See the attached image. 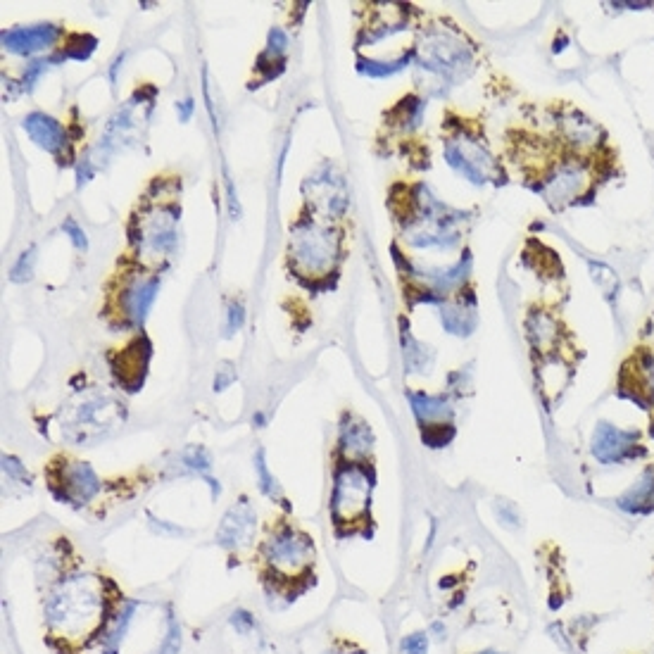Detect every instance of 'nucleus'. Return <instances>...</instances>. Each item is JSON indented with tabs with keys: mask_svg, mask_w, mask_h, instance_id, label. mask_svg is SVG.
Returning a JSON list of instances; mask_svg holds the SVG:
<instances>
[{
	"mask_svg": "<svg viewBox=\"0 0 654 654\" xmlns=\"http://www.w3.org/2000/svg\"><path fill=\"white\" fill-rule=\"evenodd\" d=\"M421 112H424V103H421L419 98L407 96L395 105L388 119H391V124H395V127L400 129H414L421 122Z\"/></svg>",
	"mask_w": 654,
	"mask_h": 654,
	"instance_id": "nucleus-20",
	"label": "nucleus"
},
{
	"mask_svg": "<svg viewBox=\"0 0 654 654\" xmlns=\"http://www.w3.org/2000/svg\"><path fill=\"white\" fill-rule=\"evenodd\" d=\"M31 264H34V250H27V253L20 257V262L15 264V269H12V281H17V284L27 281L31 276Z\"/></svg>",
	"mask_w": 654,
	"mask_h": 654,
	"instance_id": "nucleus-27",
	"label": "nucleus"
},
{
	"mask_svg": "<svg viewBox=\"0 0 654 654\" xmlns=\"http://www.w3.org/2000/svg\"><path fill=\"white\" fill-rule=\"evenodd\" d=\"M231 626H236L241 633H250V631H253L255 621H253V616H250L248 612L238 609V612L231 614Z\"/></svg>",
	"mask_w": 654,
	"mask_h": 654,
	"instance_id": "nucleus-32",
	"label": "nucleus"
},
{
	"mask_svg": "<svg viewBox=\"0 0 654 654\" xmlns=\"http://www.w3.org/2000/svg\"><path fill=\"white\" fill-rule=\"evenodd\" d=\"M181 647V628L176 621H169V633H167V640H165V647H162L157 654H176Z\"/></svg>",
	"mask_w": 654,
	"mask_h": 654,
	"instance_id": "nucleus-28",
	"label": "nucleus"
},
{
	"mask_svg": "<svg viewBox=\"0 0 654 654\" xmlns=\"http://www.w3.org/2000/svg\"><path fill=\"white\" fill-rule=\"evenodd\" d=\"M412 410L417 414L421 429H438V426H450L452 407L443 395H426V393H410Z\"/></svg>",
	"mask_w": 654,
	"mask_h": 654,
	"instance_id": "nucleus-13",
	"label": "nucleus"
},
{
	"mask_svg": "<svg viewBox=\"0 0 654 654\" xmlns=\"http://www.w3.org/2000/svg\"><path fill=\"white\" fill-rule=\"evenodd\" d=\"M176 110H179L181 119H184V122H186V119L191 117V110H193V100H184V103H179V105H176Z\"/></svg>",
	"mask_w": 654,
	"mask_h": 654,
	"instance_id": "nucleus-35",
	"label": "nucleus"
},
{
	"mask_svg": "<svg viewBox=\"0 0 654 654\" xmlns=\"http://www.w3.org/2000/svg\"><path fill=\"white\" fill-rule=\"evenodd\" d=\"M103 609L98 583L91 576L69 578L46 602V619L53 631L88 626Z\"/></svg>",
	"mask_w": 654,
	"mask_h": 654,
	"instance_id": "nucleus-1",
	"label": "nucleus"
},
{
	"mask_svg": "<svg viewBox=\"0 0 654 654\" xmlns=\"http://www.w3.org/2000/svg\"><path fill=\"white\" fill-rule=\"evenodd\" d=\"M443 324L450 333H457V336H469L471 329L476 326V307L474 303L464 305H448L443 307Z\"/></svg>",
	"mask_w": 654,
	"mask_h": 654,
	"instance_id": "nucleus-19",
	"label": "nucleus"
},
{
	"mask_svg": "<svg viewBox=\"0 0 654 654\" xmlns=\"http://www.w3.org/2000/svg\"><path fill=\"white\" fill-rule=\"evenodd\" d=\"M62 493L58 498L62 502H72V505H81L88 502L100 490V481L96 471L88 467L86 462H72L60 471Z\"/></svg>",
	"mask_w": 654,
	"mask_h": 654,
	"instance_id": "nucleus-9",
	"label": "nucleus"
},
{
	"mask_svg": "<svg viewBox=\"0 0 654 654\" xmlns=\"http://www.w3.org/2000/svg\"><path fill=\"white\" fill-rule=\"evenodd\" d=\"M371 443H374V436H371L369 426L364 421H345L341 426V450L350 452L352 457L367 455L371 450Z\"/></svg>",
	"mask_w": 654,
	"mask_h": 654,
	"instance_id": "nucleus-17",
	"label": "nucleus"
},
{
	"mask_svg": "<svg viewBox=\"0 0 654 654\" xmlns=\"http://www.w3.org/2000/svg\"><path fill=\"white\" fill-rule=\"evenodd\" d=\"M410 62V55H402V58L393 62H376V60H360V72L369 74V77H388V74L400 72L402 67Z\"/></svg>",
	"mask_w": 654,
	"mask_h": 654,
	"instance_id": "nucleus-22",
	"label": "nucleus"
},
{
	"mask_svg": "<svg viewBox=\"0 0 654 654\" xmlns=\"http://www.w3.org/2000/svg\"><path fill=\"white\" fill-rule=\"evenodd\" d=\"M48 65H50L48 60H36V62H31V65L27 67V72H24V86H27V88L34 86V81L39 79L43 72H46Z\"/></svg>",
	"mask_w": 654,
	"mask_h": 654,
	"instance_id": "nucleus-30",
	"label": "nucleus"
},
{
	"mask_svg": "<svg viewBox=\"0 0 654 654\" xmlns=\"http://www.w3.org/2000/svg\"><path fill=\"white\" fill-rule=\"evenodd\" d=\"M3 469H5V474H10L12 479H20V481H31V476H29V471L22 467L20 462H17L15 457H5L3 459Z\"/></svg>",
	"mask_w": 654,
	"mask_h": 654,
	"instance_id": "nucleus-29",
	"label": "nucleus"
},
{
	"mask_svg": "<svg viewBox=\"0 0 654 654\" xmlns=\"http://www.w3.org/2000/svg\"><path fill=\"white\" fill-rule=\"evenodd\" d=\"M60 29L53 27V24H39V27H27V29H10L3 34V46L12 50V53L20 55H31L36 50H43L53 46L55 39H58Z\"/></svg>",
	"mask_w": 654,
	"mask_h": 654,
	"instance_id": "nucleus-12",
	"label": "nucleus"
},
{
	"mask_svg": "<svg viewBox=\"0 0 654 654\" xmlns=\"http://www.w3.org/2000/svg\"><path fill=\"white\" fill-rule=\"evenodd\" d=\"M96 46H98V41L93 39V36H88V34H74L72 41L67 43L62 53H65V58L86 60L88 55H91L93 50H96Z\"/></svg>",
	"mask_w": 654,
	"mask_h": 654,
	"instance_id": "nucleus-24",
	"label": "nucleus"
},
{
	"mask_svg": "<svg viewBox=\"0 0 654 654\" xmlns=\"http://www.w3.org/2000/svg\"><path fill=\"white\" fill-rule=\"evenodd\" d=\"M371 488H374V471L364 467V464L352 462L336 471L331 514L338 526L360 524L367 517L371 505Z\"/></svg>",
	"mask_w": 654,
	"mask_h": 654,
	"instance_id": "nucleus-2",
	"label": "nucleus"
},
{
	"mask_svg": "<svg viewBox=\"0 0 654 654\" xmlns=\"http://www.w3.org/2000/svg\"><path fill=\"white\" fill-rule=\"evenodd\" d=\"M590 452L600 464H626L645 457L647 448L640 440L638 431H626L619 426L600 421L590 440Z\"/></svg>",
	"mask_w": 654,
	"mask_h": 654,
	"instance_id": "nucleus-6",
	"label": "nucleus"
},
{
	"mask_svg": "<svg viewBox=\"0 0 654 654\" xmlns=\"http://www.w3.org/2000/svg\"><path fill=\"white\" fill-rule=\"evenodd\" d=\"M445 160L452 169L467 176L474 184H486L490 179H498L500 167L495 157L488 153L479 138L455 136L445 143ZM500 181V179H498Z\"/></svg>",
	"mask_w": 654,
	"mask_h": 654,
	"instance_id": "nucleus-5",
	"label": "nucleus"
},
{
	"mask_svg": "<svg viewBox=\"0 0 654 654\" xmlns=\"http://www.w3.org/2000/svg\"><path fill=\"white\" fill-rule=\"evenodd\" d=\"M329 654H364L362 650H355V652H350V650H333Z\"/></svg>",
	"mask_w": 654,
	"mask_h": 654,
	"instance_id": "nucleus-36",
	"label": "nucleus"
},
{
	"mask_svg": "<svg viewBox=\"0 0 654 654\" xmlns=\"http://www.w3.org/2000/svg\"><path fill=\"white\" fill-rule=\"evenodd\" d=\"M255 533V512L248 502H241V505L231 507L229 514H226L222 526L217 531V543L229 547H234L248 543Z\"/></svg>",
	"mask_w": 654,
	"mask_h": 654,
	"instance_id": "nucleus-11",
	"label": "nucleus"
},
{
	"mask_svg": "<svg viewBox=\"0 0 654 654\" xmlns=\"http://www.w3.org/2000/svg\"><path fill=\"white\" fill-rule=\"evenodd\" d=\"M581 186H583V174L578 167H571V165H564L559 172L552 176L550 184H547V196L550 200H571L574 196L581 193Z\"/></svg>",
	"mask_w": 654,
	"mask_h": 654,
	"instance_id": "nucleus-16",
	"label": "nucleus"
},
{
	"mask_svg": "<svg viewBox=\"0 0 654 654\" xmlns=\"http://www.w3.org/2000/svg\"><path fill=\"white\" fill-rule=\"evenodd\" d=\"M184 464L196 471H207L212 467V459H210V455H207L205 448H200V445H191V448L184 450Z\"/></svg>",
	"mask_w": 654,
	"mask_h": 654,
	"instance_id": "nucleus-25",
	"label": "nucleus"
},
{
	"mask_svg": "<svg viewBox=\"0 0 654 654\" xmlns=\"http://www.w3.org/2000/svg\"><path fill=\"white\" fill-rule=\"evenodd\" d=\"M338 253V241L331 231L314 224L295 226L291 238V260L298 272L307 276H322L333 264Z\"/></svg>",
	"mask_w": 654,
	"mask_h": 654,
	"instance_id": "nucleus-4",
	"label": "nucleus"
},
{
	"mask_svg": "<svg viewBox=\"0 0 654 654\" xmlns=\"http://www.w3.org/2000/svg\"><path fill=\"white\" fill-rule=\"evenodd\" d=\"M257 476H260V490L264 495H267V498H272V500H279L281 505H286V500H284V495H281V490L279 486H276V479L272 474H269V469H267V464H264V452L260 450L257 452Z\"/></svg>",
	"mask_w": 654,
	"mask_h": 654,
	"instance_id": "nucleus-23",
	"label": "nucleus"
},
{
	"mask_svg": "<svg viewBox=\"0 0 654 654\" xmlns=\"http://www.w3.org/2000/svg\"><path fill=\"white\" fill-rule=\"evenodd\" d=\"M155 291H157V279L141 281V284L131 286L127 295H124V310H127L124 314H129L131 319L141 322V319L146 317L150 303H153Z\"/></svg>",
	"mask_w": 654,
	"mask_h": 654,
	"instance_id": "nucleus-18",
	"label": "nucleus"
},
{
	"mask_svg": "<svg viewBox=\"0 0 654 654\" xmlns=\"http://www.w3.org/2000/svg\"><path fill=\"white\" fill-rule=\"evenodd\" d=\"M24 129H27V134L34 138L41 148H46L48 153H58V150L65 146V129L60 127V122L43 115V112H31V115L24 119Z\"/></svg>",
	"mask_w": 654,
	"mask_h": 654,
	"instance_id": "nucleus-15",
	"label": "nucleus"
},
{
	"mask_svg": "<svg viewBox=\"0 0 654 654\" xmlns=\"http://www.w3.org/2000/svg\"><path fill=\"white\" fill-rule=\"evenodd\" d=\"M481 654H483V652H481ZM486 654H490V652H486Z\"/></svg>",
	"mask_w": 654,
	"mask_h": 654,
	"instance_id": "nucleus-37",
	"label": "nucleus"
},
{
	"mask_svg": "<svg viewBox=\"0 0 654 654\" xmlns=\"http://www.w3.org/2000/svg\"><path fill=\"white\" fill-rule=\"evenodd\" d=\"M400 654H429V635L412 633L402 640Z\"/></svg>",
	"mask_w": 654,
	"mask_h": 654,
	"instance_id": "nucleus-26",
	"label": "nucleus"
},
{
	"mask_svg": "<svg viewBox=\"0 0 654 654\" xmlns=\"http://www.w3.org/2000/svg\"><path fill=\"white\" fill-rule=\"evenodd\" d=\"M236 381V371L229 367V364H224L222 369L217 371V379H215V388L217 391H224L226 386H231V383Z\"/></svg>",
	"mask_w": 654,
	"mask_h": 654,
	"instance_id": "nucleus-33",
	"label": "nucleus"
},
{
	"mask_svg": "<svg viewBox=\"0 0 654 654\" xmlns=\"http://www.w3.org/2000/svg\"><path fill=\"white\" fill-rule=\"evenodd\" d=\"M176 217L174 212H155L146 219V224L138 231V253L146 250L148 257H162L174 245L176 238Z\"/></svg>",
	"mask_w": 654,
	"mask_h": 654,
	"instance_id": "nucleus-8",
	"label": "nucleus"
},
{
	"mask_svg": "<svg viewBox=\"0 0 654 654\" xmlns=\"http://www.w3.org/2000/svg\"><path fill=\"white\" fill-rule=\"evenodd\" d=\"M243 317H245L243 305H238V303L231 305V310H229V329L231 331L241 329V326H243Z\"/></svg>",
	"mask_w": 654,
	"mask_h": 654,
	"instance_id": "nucleus-34",
	"label": "nucleus"
},
{
	"mask_svg": "<svg viewBox=\"0 0 654 654\" xmlns=\"http://www.w3.org/2000/svg\"><path fill=\"white\" fill-rule=\"evenodd\" d=\"M419 62L443 77H462L471 67V48L455 29L433 27L424 34L419 46Z\"/></svg>",
	"mask_w": 654,
	"mask_h": 654,
	"instance_id": "nucleus-3",
	"label": "nucleus"
},
{
	"mask_svg": "<svg viewBox=\"0 0 654 654\" xmlns=\"http://www.w3.org/2000/svg\"><path fill=\"white\" fill-rule=\"evenodd\" d=\"M264 555H267V562L272 564V569L281 571V574H298L310 567L314 547L312 540L303 536V533L293 531V528H284V531L276 533L274 538L267 540L264 545Z\"/></svg>",
	"mask_w": 654,
	"mask_h": 654,
	"instance_id": "nucleus-7",
	"label": "nucleus"
},
{
	"mask_svg": "<svg viewBox=\"0 0 654 654\" xmlns=\"http://www.w3.org/2000/svg\"><path fill=\"white\" fill-rule=\"evenodd\" d=\"M402 345H405V364L410 371H424L431 364V352L426 345L414 341L410 329L402 331Z\"/></svg>",
	"mask_w": 654,
	"mask_h": 654,
	"instance_id": "nucleus-21",
	"label": "nucleus"
},
{
	"mask_svg": "<svg viewBox=\"0 0 654 654\" xmlns=\"http://www.w3.org/2000/svg\"><path fill=\"white\" fill-rule=\"evenodd\" d=\"M62 229L67 231L69 238H72V243L77 245L79 250H84V248H86V234H84V231L79 229V224L74 222V219H65V224H62Z\"/></svg>",
	"mask_w": 654,
	"mask_h": 654,
	"instance_id": "nucleus-31",
	"label": "nucleus"
},
{
	"mask_svg": "<svg viewBox=\"0 0 654 654\" xmlns=\"http://www.w3.org/2000/svg\"><path fill=\"white\" fill-rule=\"evenodd\" d=\"M148 357H150V343L146 336H138L136 341H131L127 348L117 355V360L112 367H115V374L119 376V381L127 386V391H138V386L143 383Z\"/></svg>",
	"mask_w": 654,
	"mask_h": 654,
	"instance_id": "nucleus-10",
	"label": "nucleus"
},
{
	"mask_svg": "<svg viewBox=\"0 0 654 654\" xmlns=\"http://www.w3.org/2000/svg\"><path fill=\"white\" fill-rule=\"evenodd\" d=\"M624 512L628 514H654V464H650L640 479L616 500Z\"/></svg>",
	"mask_w": 654,
	"mask_h": 654,
	"instance_id": "nucleus-14",
	"label": "nucleus"
}]
</instances>
